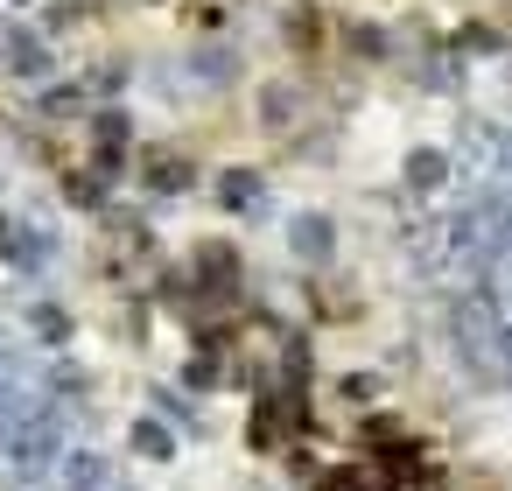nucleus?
<instances>
[{
    "instance_id": "obj_1",
    "label": "nucleus",
    "mask_w": 512,
    "mask_h": 491,
    "mask_svg": "<svg viewBox=\"0 0 512 491\" xmlns=\"http://www.w3.org/2000/svg\"><path fill=\"white\" fill-rule=\"evenodd\" d=\"M148 176H155V183H169V190H183V183H190V162H176V155H155V162H148Z\"/></svg>"
},
{
    "instance_id": "obj_2",
    "label": "nucleus",
    "mask_w": 512,
    "mask_h": 491,
    "mask_svg": "<svg viewBox=\"0 0 512 491\" xmlns=\"http://www.w3.org/2000/svg\"><path fill=\"white\" fill-rule=\"evenodd\" d=\"M253 190H260V183H253L246 169H232V176H225V204H253Z\"/></svg>"
},
{
    "instance_id": "obj_3",
    "label": "nucleus",
    "mask_w": 512,
    "mask_h": 491,
    "mask_svg": "<svg viewBox=\"0 0 512 491\" xmlns=\"http://www.w3.org/2000/svg\"><path fill=\"white\" fill-rule=\"evenodd\" d=\"M295 239H302V253H323V246H330V225H316V218H302V225H295Z\"/></svg>"
},
{
    "instance_id": "obj_4",
    "label": "nucleus",
    "mask_w": 512,
    "mask_h": 491,
    "mask_svg": "<svg viewBox=\"0 0 512 491\" xmlns=\"http://www.w3.org/2000/svg\"><path fill=\"white\" fill-rule=\"evenodd\" d=\"M407 176H414V183H435V176H442V162H435V155H414V162H407Z\"/></svg>"
},
{
    "instance_id": "obj_5",
    "label": "nucleus",
    "mask_w": 512,
    "mask_h": 491,
    "mask_svg": "<svg viewBox=\"0 0 512 491\" xmlns=\"http://www.w3.org/2000/svg\"><path fill=\"white\" fill-rule=\"evenodd\" d=\"M323 491H372V484H365V477H358V470H337V477H330V484H323Z\"/></svg>"
}]
</instances>
